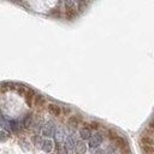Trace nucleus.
<instances>
[{"label": "nucleus", "mask_w": 154, "mask_h": 154, "mask_svg": "<svg viewBox=\"0 0 154 154\" xmlns=\"http://www.w3.org/2000/svg\"><path fill=\"white\" fill-rule=\"evenodd\" d=\"M65 5V11H66V17L68 18H74L75 16L77 15V9L78 5L75 1H68L64 4Z\"/></svg>", "instance_id": "nucleus-1"}, {"label": "nucleus", "mask_w": 154, "mask_h": 154, "mask_svg": "<svg viewBox=\"0 0 154 154\" xmlns=\"http://www.w3.org/2000/svg\"><path fill=\"white\" fill-rule=\"evenodd\" d=\"M102 143V136L101 134H94L89 137V141H88V146L90 148H95V147H99V146Z\"/></svg>", "instance_id": "nucleus-2"}, {"label": "nucleus", "mask_w": 154, "mask_h": 154, "mask_svg": "<svg viewBox=\"0 0 154 154\" xmlns=\"http://www.w3.org/2000/svg\"><path fill=\"white\" fill-rule=\"evenodd\" d=\"M55 133V125L54 123H52V122H48V123H46L42 128V135L46 136V137H51L53 136Z\"/></svg>", "instance_id": "nucleus-3"}, {"label": "nucleus", "mask_w": 154, "mask_h": 154, "mask_svg": "<svg viewBox=\"0 0 154 154\" xmlns=\"http://www.w3.org/2000/svg\"><path fill=\"white\" fill-rule=\"evenodd\" d=\"M76 143H77V141L75 140L74 136H68L65 139V148H66V151L74 152L75 148H76Z\"/></svg>", "instance_id": "nucleus-4"}, {"label": "nucleus", "mask_w": 154, "mask_h": 154, "mask_svg": "<svg viewBox=\"0 0 154 154\" xmlns=\"http://www.w3.org/2000/svg\"><path fill=\"white\" fill-rule=\"evenodd\" d=\"M47 110H48V112H50V115L55 116V117H58L60 115V112H61L60 107L58 106V105H55V104H50L47 106Z\"/></svg>", "instance_id": "nucleus-5"}, {"label": "nucleus", "mask_w": 154, "mask_h": 154, "mask_svg": "<svg viewBox=\"0 0 154 154\" xmlns=\"http://www.w3.org/2000/svg\"><path fill=\"white\" fill-rule=\"evenodd\" d=\"M141 144H142V147H153V139L151 136H142Z\"/></svg>", "instance_id": "nucleus-6"}, {"label": "nucleus", "mask_w": 154, "mask_h": 154, "mask_svg": "<svg viewBox=\"0 0 154 154\" xmlns=\"http://www.w3.org/2000/svg\"><path fill=\"white\" fill-rule=\"evenodd\" d=\"M42 149L46 153L52 152V149H53V141L52 140H46V141H44L42 142Z\"/></svg>", "instance_id": "nucleus-7"}, {"label": "nucleus", "mask_w": 154, "mask_h": 154, "mask_svg": "<svg viewBox=\"0 0 154 154\" xmlns=\"http://www.w3.org/2000/svg\"><path fill=\"white\" fill-rule=\"evenodd\" d=\"M79 135H81V139H83V140H89V137L92 136V133H90V130H89L88 128H83V129H81Z\"/></svg>", "instance_id": "nucleus-8"}, {"label": "nucleus", "mask_w": 154, "mask_h": 154, "mask_svg": "<svg viewBox=\"0 0 154 154\" xmlns=\"http://www.w3.org/2000/svg\"><path fill=\"white\" fill-rule=\"evenodd\" d=\"M24 95H26V100H27V104L29 105V106H30V105H31V101H33V98H34V90H33V89H28V90L26 92V93H24Z\"/></svg>", "instance_id": "nucleus-9"}, {"label": "nucleus", "mask_w": 154, "mask_h": 154, "mask_svg": "<svg viewBox=\"0 0 154 154\" xmlns=\"http://www.w3.org/2000/svg\"><path fill=\"white\" fill-rule=\"evenodd\" d=\"M68 124H69L70 126H72V128L77 126V125L79 124V117H77V116H71V117L68 119Z\"/></svg>", "instance_id": "nucleus-10"}, {"label": "nucleus", "mask_w": 154, "mask_h": 154, "mask_svg": "<svg viewBox=\"0 0 154 154\" xmlns=\"http://www.w3.org/2000/svg\"><path fill=\"white\" fill-rule=\"evenodd\" d=\"M75 149L77 151V154H84L87 151V144H84L83 142H77Z\"/></svg>", "instance_id": "nucleus-11"}, {"label": "nucleus", "mask_w": 154, "mask_h": 154, "mask_svg": "<svg viewBox=\"0 0 154 154\" xmlns=\"http://www.w3.org/2000/svg\"><path fill=\"white\" fill-rule=\"evenodd\" d=\"M45 105V98L42 95H36L35 96V106L37 107H42Z\"/></svg>", "instance_id": "nucleus-12"}, {"label": "nucleus", "mask_w": 154, "mask_h": 154, "mask_svg": "<svg viewBox=\"0 0 154 154\" xmlns=\"http://www.w3.org/2000/svg\"><path fill=\"white\" fill-rule=\"evenodd\" d=\"M23 125L26 126V128H29V126L33 125V116H31L30 113H29V115H27V116H26V118H24Z\"/></svg>", "instance_id": "nucleus-13"}, {"label": "nucleus", "mask_w": 154, "mask_h": 154, "mask_svg": "<svg viewBox=\"0 0 154 154\" xmlns=\"http://www.w3.org/2000/svg\"><path fill=\"white\" fill-rule=\"evenodd\" d=\"M54 136H55L57 142L60 143V142H63V140H64V131L61 130V129H59V130H57V131L54 133Z\"/></svg>", "instance_id": "nucleus-14"}, {"label": "nucleus", "mask_w": 154, "mask_h": 154, "mask_svg": "<svg viewBox=\"0 0 154 154\" xmlns=\"http://www.w3.org/2000/svg\"><path fill=\"white\" fill-rule=\"evenodd\" d=\"M115 142H116V144L118 146V147H125V146H126V142L122 139V137H116Z\"/></svg>", "instance_id": "nucleus-15"}, {"label": "nucleus", "mask_w": 154, "mask_h": 154, "mask_svg": "<svg viewBox=\"0 0 154 154\" xmlns=\"http://www.w3.org/2000/svg\"><path fill=\"white\" fill-rule=\"evenodd\" d=\"M9 140V135H7L6 131L4 130H0V142H6Z\"/></svg>", "instance_id": "nucleus-16"}, {"label": "nucleus", "mask_w": 154, "mask_h": 154, "mask_svg": "<svg viewBox=\"0 0 154 154\" xmlns=\"http://www.w3.org/2000/svg\"><path fill=\"white\" fill-rule=\"evenodd\" d=\"M12 86H13V84H12V83H10V82L3 83V86H1V87H3V88H1V90H3V92H5V90H7V89H12V88H13Z\"/></svg>", "instance_id": "nucleus-17"}, {"label": "nucleus", "mask_w": 154, "mask_h": 154, "mask_svg": "<svg viewBox=\"0 0 154 154\" xmlns=\"http://www.w3.org/2000/svg\"><path fill=\"white\" fill-rule=\"evenodd\" d=\"M110 135H111L112 139H116V137H118V136H117V133H115L113 130H110Z\"/></svg>", "instance_id": "nucleus-18"}, {"label": "nucleus", "mask_w": 154, "mask_h": 154, "mask_svg": "<svg viewBox=\"0 0 154 154\" xmlns=\"http://www.w3.org/2000/svg\"><path fill=\"white\" fill-rule=\"evenodd\" d=\"M102 153H104V151H102V149H100V148L93 151V154H102Z\"/></svg>", "instance_id": "nucleus-19"}, {"label": "nucleus", "mask_w": 154, "mask_h": 154, "mask_svg": "<svg viewBox=\"0 0 154 154\" xmlns=\"http://www.w3.org/2000/svg\"><path fill=\"white\" fill-rule=\"evenodd\" d=\"M17 92H18L19 94H24V89H23V87H22V86H19V88L17 89Z\"/></svg>", "instance_id": "nucleus-20"}, {"label": "nucleus", "mask_w": 154, "mask_h": 154, "mask_svg": "<svg viewBox=\"0 0 154 154\" xmlns=\"http://www.w3.org/2000/svg\"><path fill=\"white\" fill-rule=\"evenodd\" d=\"M92 128L93 129H98L99 128V123H95V122H94V123H92Z\"/></svg>", "instance_id": "nucleus-21"}, {"label": "nucleus", "mask_w": 154, "mask_h": 154, "mask_svg": "<svg viewBox=\"0 0 154 154\" xmlns=\"http://www.w3.org/2000/svg\"><path fill=\"white\" fill-rule=\"evenodd\" d=\"M112 154H117V153H116V152H115V153H112Z\"/></svg>", "instance_id": "nucleus-22"}]
</instances>
